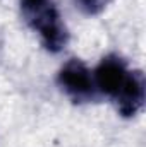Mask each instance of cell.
<instances>
[{
    "label": "cell",
    "instance_id": "obj_3",
    "mask_svg": "<svg viewBox=\"0 0 146 147\" xmlns=\"http://www.w3.org/2000/svg\"><path fill=\"white\" fill-rule=\"evenodd\" d=\"M126 79H127V72L124 65L115 58L103 60L102 65L96 69V84L105 94L110 96H119Z\"/></svg>",
    "mask_w": 146,
    "mask_h": 147
},
{
    "label": "cell",
    "instance_id": "obj_1",
    "mask_svg": "<svg viewBox=\"0 0 146 147\" xmlns=\"http://www.w3.org/2000/svg\"><path fill=\"white\" fill-rule=\"evenodd\" d=\"M21 5L31 26L40 31L43 45L50 51H59L65 45L67 34L53 5L48 0H21Z\"/></svg>",
    "mask_w": 146,
    "mask_h": 147
},
{
    "label": "cell",
    "instance_id": "obj_4",
    "mask_svg": "<svg viewBox=\"0 0 146 147\" xmlns=\"http://www.w3.org/2000/svg\"><path fill=\"white\" fill-rule=\"evenodd\" d=\"M145 99V79L139 72L127 74L124 87L119 92V105L124 116L136 115Z\"/></svg>",
    "mask_w": 146,
    "mask_h": 147
},
{
    "label": "cell",
    "instance_id": "obj_2",
    "mask_svg": "<svg viewBox=\"0 0 146 147\" xmlns=\"http://www.w3.org/2000/svg\"><path fill=\"white\" fill-rule=\"evenodd\" d=\"M59 82L60 86L71 92L74 96H88L91 91H93V80H91V75L88 72V69L77 62L72 60L69 62L59 74Z\"/></svg>",
    "mask_w": 146,
    "mask_h": 147
},
{
    "label": "cell",
    "instance_id": "obj_5",
    "mask_svg": "<svg viewBox=\"0 0 146 147\" xmlns=\"http://www.w3.org/2000/svg\"><path fill=\"white\" fill-rule=\"evenodd\" d=\"M79 3H81L83 9H86L88 12H98V10L105 5V0H79Z\"/></svg>",
    "mask_w": 146,
    "mask_h": 147
}]
</instances>
